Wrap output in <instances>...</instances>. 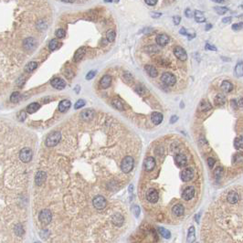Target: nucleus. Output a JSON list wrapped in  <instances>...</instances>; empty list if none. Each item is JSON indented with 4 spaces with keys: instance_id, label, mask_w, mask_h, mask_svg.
I'll return each instance as SVG.
<instances>
[{
    "instance_id": "obj_13",
    "label": "nucleus",
    "mask_w": 243,
    "mask_h": 243,
    "mask_svg": "<svg viewBox=\"0 0 243 243\" xmlns=\"http://www.w3.org/2000/svg\"><path fill=\"white\" fill-rule=\"evenodd\" d=\"M50 83H51V86H52L53 88L57 89V90H62V89H64L65 86H66L65 81H64L63 80L60 79V78H55V79H53V80H51Z\"/></svg>"
},
{
    "instance_id": "obj_45",
    "label": "nucleus",
    "mask_w": 243,
    "mask_h": 243,
    "mask_svg": "<svg viewBox=\"0 0 243 243\" xmlns=\"http://www.w3.org/2000/svg\"><path fill=\"white\" fill-rule=\"evenodd\" d=\"M65 35H66V32H65L64 29H62V28L57 29V31H56V37H58L59 39H62V38L65 37Z\"/></svg>"
},
{
    "instance_id": "obj_14",
    "label": "nucleus",
    "mask_w": 243,
    "mask_h": 243,
    "mask_svg": "<svg viewBox=\"0 0 243 243\" xmlns=\"http://www.w3.org/2000/svg\"><path fill=\"white\" fill-rule=\"evenodd\" d=\"M46 178H47V174L44 171H39L36 175L35 183H36L37 185H41L43 183L46 181Z\"/></svg>"
},
{
    "instance_id": "obj_40",
    "label": "nucleus",
    "mask_w": 243,
    "mask_h": 243,
    "mask_svg": "<svg viewBox=\"0 0 243 243\" xmlns=\"http://www.w3.org/2000/svg\"><path fill=\"white\" fill-rule=\"evenodd\" d=\"M234 145H235V148L236 149H241L242 148L243 142H242V137H239V138H236L235 139V142H234Z\"/></svg>"
},
{
    "instance_id": "obj_43",
    "label": "nucleus",
    "mask_w": 243,
    "mask_h": 243,
    "mask_svg": "<svg viewBox=\"0 0 243 243\" xmlns=\"http://www.w3.org/2000/svg\"><path fill=\"white\" fill-rule=\"evenodd\" d=\"M84 105H85V101L80 99V100H78L77 101V103L74 105V108H75V110H77V109H80V108L83 107Z\"/></svg>"
},
{
    "instance_id": "obj_58",
    "label": "nucleus",
    "mask_w": 243,
    "mask_h": 243,
    "mask_svg": "<svg viewBox=\"0 0 243 243\" xmlns=\"http://www.w3.org/2000/svg\"><path fill=\"white\" fill-rule=\"evenodd\" d=\"M178 120V117L177 115H173V116L171 117V119H170V122H171V123H175Z\"/></svg>"
},
{
    "instance_id": "obj_51",
    "label": "nucleus",
    "mask_w": 243,
    "mask_h": 243,
    "mask_svg": "<svg viewBox=\"0 0 243 243\" xmlns=\"http://www.w3.org/2000/svg\"><path fill=\"white\" fill-rule=\"evenodd\" d=\"M207 165H208V166H209L210 168H212L213 166L215 165V159L212 158V157H209V158L207 159Z\"/></svg>"
},
{
    "instance_id": "obj_30",
    "label": "nucleus",
    "mask_w": 243,
    "mask_h": 243,
    "mask_svg": "<svg viewBox=\"0 0 243 243\" xmlns=\"http://www.w3.org/2000/svg\"><path fill=\"white\" fill-rule=\"evenodd\" d=\"M226 103V97L223 94H218L215 98V103L219 106L224 105Z\"/></svg>"
},
{
    "instance_id": "obj_2",
    "label": "nucleus",
    "mask_w": 243,
    "mask_h": 243,
    "mask_svg": "<svg viewBox=\"0 0 243 243\" xmlns=\"http://www.w3.org/2000/svg\"><path fill=\"white\" fill-rule=\"evenodd\" d=\"M133 168V158L132 156H126L122 159L121 163V171L125 174L130 173Z\"/></svg>"
},
{
    "instance_id": "obj_31",
    "label": "nucleus",
    "mask_w": 243,
    "mask_h": 243,
    "mask_svg": "<svg viewBox=\"0 0 243 243\" xmlns=\"http://www.w3.org/2000/svg\"><path fill=\"white\" fill-rule=\"evenodd\" d=\"M39 107H40V105H39V103H33L29 104V105L27 107V111H28V114H34V113H36V112L39 109Z\"/></svg>"
},
{
    "instance_id": "obj_62",
    "label": "nucleus",
    "mask_w": 243,
    "mask_h": 243,
    "mask_svg": "<svg viewBox=\"0 0 243 243\" xmlns=\"http://www.w3.org/2000/svg\"><path fill=\"white\" fill-rule=\"evenodd\" d=\"M199 216H200V215H199V214H197V215H196V222H197V223H198V222H199Z\"/></svg>"
},
{
    "instance_id": "obj_46",
    "label": "nucleus",
    "mask_w": 243,
    "mask_h": 243,
    "mask_svg": "<svg viewBox=\"0 0 243 243\" xmlns=\"http://www.w3.org/2000/svg\"><path fill=\"white\" fill-rule=\"evenodd\" d=\"M132 210H133V214L135 215V217H138V216H139V214H140V207H139L137 205H134V206H133V207H132Z\"/></svg>"
},
{
    "instance_id": "obj_12",
    "label": "nucleus",
    "mask_w": 243,
    "mask_h": 243,
    "mask_svg": "<svg viewBox=\"0 0 243 243\" xmlns=\"http://www.w3.org/2000/svg\"><path fill=\"white\" fill-rule=\"evenodd\" d=\"M195 196V189L193 186H187L182 193V197L185 200H190Z\"/></svg>"
},
{
    "instance_id": "obj_15",
    "label": "nucleus",
    "mask_w": 243,
    "mask_h": 243,
    "mask_svg": "<svg viewBox=\"0 0 243 243\" xmlns=\"http://www.w3.org/2000/svg\"><path fill=\"white\" fill-rule=\"evenodd\" d=\"M111 83H112V77L110 75H104L100 80V85L103 89H107L108 87H110Z\"/></svg>"
},
{
    "instance_id": "obj_22",
    "label": "nucleus",
    "mask_w": 243,
    "mask_h": 243,
    "mask_svg": "<svg viewBox=\"0 0 243 243\" xmlns=\"http://www.w3.org/2000/svg\"><path fill=\"white\" fill-rule=\"evenodd\" d=\"M151 120L153 121V123L155 124H160L162 121H163V115L162 114L160 113H157V112H155L151 114Z\"/></svg>"
},
{
    "instance_id": "obj_11",
    "label": "nucleus",
    "mask_w": 243,
    "mask_h": 243,
    "mask_svg": "<svg viewBox=\"0 0 243 243\" xmlns=\"http://www.w3.org/2000/svg\"><path fill=\"white\" fill-rule=\"evenodd\" d=\"M176 165L179 167H185L187 164V158L184 154H178L175 156Z\"/></svg>"
},
{
    "instance_id": "obj_41",
    "label": "nucleus",
    "mask_w": 243,
    "mask_h": 243,
    "mask_svg": "<svg viewBox=\"0 0 243 243\" xmlns=\"http://www.w3.org/2000/svg\"><path fill=\"white\" fill-rule=\"evenodd\" d=\"M229 9L226 6H216L215 7V11L219 14V15H224Z\"/></svg>"
},
{
    "instance_id": "obj_42",
    "label": "nucleus",
    "mask_w": 243,
    "mask_h": 243,
    "mask_svg": "<svg viewBox=\"0 0 243 243\" xmlns=\"http://www.w3.org/2000/svg\"><path fill=\"white\" fill-rule=\"evenodd\" d=\"M222 174H223V169L221 168V167H217L216 168V170H215V173H214V175H215V178L219 180L221 177H222Z\"/></svg>"
},
{
    "instance_id": "obj_35",
    "label": "nucleus",
    "mask_w": 243,
    "mask_h": 243,
    "mask_svg": "<svg viewBox=\"0 0 243 243\" xmlns=\"http://www.w3.org/2000/svg\"><path fill=\"white\" fill-rule=\"evenodd\" d=\"M158 231L159 233L161 234V236H163L165 239H169L171 237V233L168 230L166 229H164V228H159L158 229Z\"/></svg>"
},
{
    "instance_id": "obj_23",
    "label": "nucleus",
    "mask_w": 243,
    "mask_h": 243,
    "mask_svg": "<svg viewBox=\"0 0 243 243\" xmlns=\"http://www.w3.org/2000/svg\"><path fill=\"white\" fill-rule=\"evenodd\" d=\"M172 211H173V213H174L175 216H177V217H180V216H182L183 214H184V212H185V208H184L183 205H181V204H177V205L174 206Z\"/></svg>"
},
{
    "instance_id": "obj_59",
    "label": "nucleus",
    "mask_w": 243,
    "mask_h": 243,
    "mask_svg": "<svg viewBox=\"0 0 243 243\" xmlns=\"http://www.w3.org/2000/svg\"><path fill=\"white\" fill-rule=\"evenodd\" d=\"M231 21V17H224V18H222V22L223 23H229V22H230Z\"/></svg>"
},
{
    "instance_id": "obj_34",
    "label": "nucleus",
    "mask_w": 243,
    "mask_h": 243,
    "mask_svg": "<svg viewBox=\"0 0 243 243\" xmlns=\"http://www.w3.org/2000/svg\"><path fill=\"white\" fill-rule=\"evenodd\" d=\"M112 105H113L115 109H117V110H119V111H122V110H123V104H122V103H121L120 100H117V99L113 100V102H112Z\"/></svg>"
},
{
    "instance_id": "obj_39",
    "label": "nucleus",
    "mask_w": 243,
    "mask_h": 243,
    "mask_svg": "<svg viewBox=\"0 0 243 243\" xmlns=\"http://www.w3.org/2000/svg\"><path fill=\"white\" fill-rule=\"evenodd\" d=\"M59 41L57 39H52L50 41V44H49V48L50 50H55L58 47H59Z\"/></svg>"
},
{
    "instance_id": "obj_57",
    "label": "nucleus",
    "mask_w": 243,
    "mask_h": 243,
    "mask_svg": "<svg viewBox=\"0 0 243 243\" xmlns=\"http://www.w3.org/2000/svg\"><path fill=\"white\" fill-rule=\"evenodd\" d=\"M205 49H206V50H217V49H216L215 47L211 46L210 44H207L206 47H205Z\"/></svg>"
},
{
    "instance_id": "obj_7",
    "label": "nucleus",
    "mask_w": 243,
    "mask_h": 243,
    "mask_svg": "<svg viewBox=\"0 0 243 243\" xmlns=\"http://www.w3.org/2000/svg\"><path fill=\"white\" fill-rule=\"evenodd\" d=\"M145 196H146V199L151 203H156L159 198L158 192L155 188H150L149 190H147Z\"/></svg>"
},
{
    "instance_id": "obj_20",
    "label": "nucleus",
    "mask_w": 243,
    "mask_h": 243,
    "mask_svg": "<svg viewBox=\"0 0 243 243\" xmlns=\"http://www.w3.org/2000/svg\"><path fill=\"white\" fill-rule=\"evenodd\" d=\"M169 42V37L166 34H161L156 38V43L160 46H165Z\"/></svg>"
},
{
    "instance_id": "obj_25",
    "label": "nucleus",
    "mask_w": 243,
    "mask_h": 243,
    "mask_svg": "<svg viewBox=\"0 0 243 243\" xmlns=\"http://www.w3.org/2000/svg\"><path fill=\"white\" fill-rule=\"evenodd\" d=\"M70 105H71V103H70V102L69 100H63V101H61L60 104H59V110L61 113H64V112H66L67 110L69 109Z\"/></svg>"
},
{
    "instance_id": "obj_56",
    "label": "nucleus",
    "mask_w": 243,
    "mask_h": 243,
    "mask_svg": "<svg viewBox=\"0 0 243 243\" xmlns=\"http://www.w3.org/2000/svg\"><path fill=\"white\" fill-rule=\"evenodd\" d=\"M145 3H146L147 5H149V6H155V5H156L157 1H156V0H155V1H151V0H146V1H145Z\"/></svg>"
},
{
    "instance_id": "obj_8",
    "label": "nucleus",
    "mask_w": 243,
    "mask_h": 243,
    "mask_svg": "<svg viewBox=\"0 0 243 243\" xmlns=\"http://www.w3.org/2000/svg\"><path fill=\"white\" fill-rule=\"evenodd\" d=\"M193 177H194V171L190 167L184 169L182 172L180 173V178H181L182 181H184V182H188V181L192 180Z\"/></svg>"
},
{
    "instance_id": "obj_1",
    "label": "nucleus",
    "mask_w": 243,
    "mask_h": 243,
    "mask_svg": "<svg viewBox=\"0 0 243 243\" xmlns=\"http://www.w3.org/2000/svg\"><path fill=\"white\" fill-rule=\"evenodd\" d=\"M61 139V133L60 132H53L50 133L46 139V145L49 147L56 146Z\"/></svg>"
},
{
    "instance_id": "obj_63",
    "label": "nucleus",
    "mask_w": 243,
    "mask_h": 243,
    "mask_svg": "<svg viewBox=\"0 0 243 243\" xmlns=\"http://www.w3.org/2000/svg\"><path fill=\"white\" fill-rule=\"evenodd\" d=\"M240 106L241 107L242 106V98H241V100H240Z\"/></svg>"
},
{
    "instance_id": "obj_6",
    "label": "nucleus",
    "mask_w": 243,
    "mask_h": 243,
    "mask_svg": "<svg viewBox=\"0 0 243 243\" xmlns=\"http://www.w3.org/2000/svg\"><path fill=\"white\" fill-rule=\"evenodd\" d=\"M92 204L94 206L95 208L97 209H103L106 205H107V202H106V199L103 196H96L93 200H92Z\"/></svg>"
},
{
    "instance_id": "obj_47",
    "label": "nucleus",
    "mask_w": 243,
    "mask_h": 243,
    "mask_svg": "<svg viewBox=\"0 0 243 243\" xmlns=\"http://www.w3.org/2000/svg\"><path fill=\"white\" fill-rule=\"evenodd\" d=\"M95 75H96V71H95V70H91V71H89L88 74L86 75V80H92Z\"/></svg>"
},
{
    "instance_id": "obj_49",
    "label": "nucleus",
    "mask_w": 243,
    "mask_h": 243,
    "mask_svg": "<svg viewBox=\"0 0 243 243\" xmlns=\"http://www.w3.org/2000/svg\"><path fill=\"white\" fill-rule=\"evenodd\" d=\"M180 34H183V35H186L187 37H188V39H191L192 38H195L194 36H192V35H190V34H188L187 32H186V30L184 28H182L181 29H180Z\"/></svg>"
},
{
    "instance_id": "obj_38",
    "label": "nucleus",
    "mask_w": 243,
    "mask_h": 243,
    "mask_svg": "<svg viewBox=\"0 0 243 243\" xmlns=\"http://www.w3.org/2000/svg\"><path fill=\"white\" fill-rule=\"evenodd\" d=\"M20 97H21L20 93L18 92H15L14 93H12V95L10 97V101L12 103H18L20 100Z\"/></svg>"
},
{
    "instance_id": "obj_53",
    "label": "nucleus",
    "mask_w": 243,
    "mask_h": 243,
    "mask_svg": "<svg viewBox=\"0 0 243 243\" xmlns=\"http://www.w3.org/2000/svg\"><path fill=\"white\" fill-rule=\"evenodd\" d=\"M173 21H174L175 25H178L180 23V21H181V17H178V16H176V17H173Z\"/></svg>"
},
{
    "instance_id": "obj_29",
    "label": "nucleus",
    "mask_w": 243,
    "mask_h": 243,
    "mask_svg": "<svg viewBox=\"0 0 243 243\" xmlns=\"http://www.w3.org/2000/svg\"><path fill=\"white\" fill-rule=\"evenodd\" d=\"M84 54H85V48H80V49L76 51V53H75V55H74V61H80L82 58H83Z\"/></svg>"
},
{
    "instance_id": "obj_24",
    "label": "nucleus",
    "mask_w": 243,
    "mask_h": 243,
    "mask_svg": "<svg viewBox=\"0 0 243 243\" xmlns=\"http://www.w3.org/2000/svg\"><path fill=\"white\" fill-rule=\"evenodd\" d=\"M195 240H196V230H195V228L192 226L188 230L186 241H187V243H193L195 241Z\"/></svg>"
},
{
    "instance_id": "obj_54",
    "label": "nucleus",
    "mask_w": 243,
    "mask_h": 243,
    "mask_svg": "<svg viewBox=\"0 0 243 243\" xmlns=\"http://www.w3.org/2000/svg\"><path fill=\"white\" fill-rule=\"evenodd\" d=\"M185 14L187 17H192V11L190 10V8H186L185 11Z\"/></svg>"
},
{
    "instance_id": "obj_10",
    "label": "nucleus",
    "mask_w": 243,
    "mask_h": 243,
    "mask_svg": "<svg viewBox=\"0 0 243 243\" xmlns=\"http://www.w3.org/2000/svg\"><path fill=\"white\" fill-rule=\"evenodd\" d=\"M144 167L145 169V171L147 172H151L152 170H154V168L155 167V160L154 157L149 156L147 157L144 162Z\"/></svg>"
},
{
    "instance_id": "obj_17",
    "label": "nucleus",
    "mask_w": 243,
    "mask_h": 243,
    "mask_svg": "<svg viewBox=\"0 0 243 243\" xmlns=\"http://www.w3.org/2000/svg\"><path fill=\"white\" fill-rule=\"evenodd\" d=\"M80 118L84 121H89L91 119H92V117L94 116V112L92 110H90V109H87V110H84L83 112L80 113Z\"/></svg>"
},
{
    "instance_id": "obj_48",
    "label": "nucleus",
    "mask_w": 243,
    "mask_h": 243,
    "mask_svg": "<svg viewBox=\"0 0 243 243\" xmlns=\"http://www.w3.org/2000/svg\"><path fill=\"white\" fill-rule=\"evenodd\" d=\"M26 116H27V115H26V113H25V112H20V113L18 114V115H17V117H18L17 119H18V121H22L26 119Z\"/></svg>"
},
{
    "instance_id": "obj_28",
    "label": "nucleus",
    "mask_w": 243,
    "mask_h": 243,
    "mask_svg": "<svg viewBox=\"0 0 243 243\" xmlns=\"http://www.w3.org/2000/svg\"><path fill=\"white\" fill-rule=\"evenodd\" d=\"M221 89L224 92H230L233 90V85L230 81L224 80L221 84Z\"/></svg>"
},
{
    "instance_id": "obj_19",
    "label": "nucleus",
    "mask_w": 243,
    "mask_h": 243,
    "mask_svg": "<svg viewBox=\"0 0 243 243\" xmlns=\"http://www.w3.org/2000/svg\"><path fill=\"white\" fill-rule=\"evenodd\" d=\"M36 47V40L33 38H28L24 40V48L27 50H31Z\"/></svg>"
},
{
    "instance_id": "obj_9",
    "label": "nucleus",
    "mask_w": 243,
    "mask_h": 243,
    "mask_svg": "<svg viewBox=\"0 0 243 243\" xmlns=\"http://www.w3.org/2000/svg\"><path fill=\"white\" fill-rule=\"evenodd\" d=\"M174 54H175V56H176L178 60H180V61H186V59H187L186 52H185V50L183 49L182 47L177 46V47L174 49Z\"/></svg>"
},
{
    "instance_id": "obj_16",
    "label": "nucleus",
    "mask_w": 243,
    "mask_h": 243,
    "mask_svg": "<svg viewBox=\"0 0 243 243\" xmlns=\"http://www.w3.org/2000/svg\"><path fill=\"white\" fill-rule=\"evenodd\" d=\"M227 199L230 204H236L240 200V195L235 191H230L227 196Z\"/></svg>"
},
{
    "instance_id": "obj_52",
    "label": "nucleus",
    "mask_w": 243,
    "mask_h": 243,
    "mask_svg": "<svg viewBox=\"0 0 243 243\" xmlns=\"http://www.w3.org/2000/svg\"><path fill=\"white\" fill-rule=\"evenodd\" d=\"M124 78H125V80H127L128 81H132V80H133V76H132L131 73H129V72H125V73H124Z\"/></svg>"
},
{
    "instance_id": "obj_36",
    "label": "nucleus",
    "mask_w": 243,
    "mask_h": 243,
    "mask_svg": "<svg viewBox=\"0 0 243 243\" xmlns=\"http://www.w3.org/2000/svg\"><path fill=\"white\" fill-rule=\"evenodd\" d=\"M115 37H116V34L114 30H109L106 34V38L109 42H114L115 39Z\"/></svg>"
},
{
    "instance_id": "obj_26",
    "label": "nucleus",
    "mask_w": 243,
    "mask_h": 243,
    "mask_svg": "<svg viewBox=\"0 0 243 243\" xmlns=\"http://www.w3.org/2000/svg\"><path fill=\"white\" fill-rule=\"evenodd\" d=\"M198 109L201 112H207V111H209V110L212 109V105L208 102H207V101H202L200 103V104H199Z\"/></svg>"
},
{
    "instance_id": "obj_21",
    "label": "nucleus",
    "mask_w": 243,
    "mask_h": 243,
    "mask_svg": "<svg viewBox=\"0 0 243 243\" xmlns=\"http://www.w3.org/2000/svg\"><path fill=\"white\" fill-rule=\"evenodd\" d=\"M144 69H145V71L147 72V74L150 76V77H152V78H155L156 76H157V69H156V68L155 67H154V66H152V65H145V67H144Z\"/></svg>"
},
{
    "instance_id": "obj_61",
    "label": "nucleus",
    "mask_w": 243,
    "mask_h": 243,
    "mask_svg": "<svg viewBox=\"0 0 243 243\" xmlns=\"http://www.w3.org/2000/svg\"><path fill=\"white\" fill-rule=\"evenodd\" d=\"M212 28V26H211L210 24H208V25L206 26V29H207V30H209V28Z\"/></svg>"
},
{
    "instance_id": "obj_4",
    "label": "nucleus",
    "mask_w": 243,
    "mask_h": 243,
    "mask_svg": "<svg viewBox=\"0 0 243 243\" xmlns=\"http://www.w3.org/2000/svg\"><path fill=\"white\" fill-rule=\"evenodd\" d=\"M39 221L44 224V225H48L50 223L51 219H52V214L49 209H43L40 211L39 216Z\"/></svg>"
},
{
    "instance_id": "obj_3",
    "label": "nucleus",
    "mask_w": 243,
    "mask_h": 243,
    "mask_svg": "<svg viewBox=\"0 0 243 243\" xmlns=\"http://www.w3.org/2000/svg\"><path fill=\"white\" fill-rule=\"evenodd\" d=\"M32 155H33V154H32L31 149L28 148V147H25V148H23V149L20 151V153H19V159H20L23 163H28V162L31 161V159H32Z\"/></svg>"
},
{
    "instance_id": "obj_60",
    "label": "nucleus",
    "mask_w": 243,
    "mask_h": 243,
    "mask_svg": "<svg viewBox=\"0 0 243 243\" xmlns=\"http://www.w3.org/2000/svg\"><path fill=\"white\" fill-rule=\"evenodd\" d=\"M133 185H130V186H129V192H130V194H132V193H133Z\"/></svg>"
},
{
    "instance_id": "obj_44",
    "label": "nucleus",
    "mask_w": 243,
    "mask_h": 243,
    "mask_svg": "<svg viewBox=\"0 0 243 243\" xmlns=\"http://www.w3.org/2000/svg\"><path fill=\"white\" fill-rule=\"evenodd\" d=\"M135 92L138 93V94H140V95H142V94H144V88L141 85V84H138V85H136L135 86Z\"/></svg>"
},
{
    "instance_id": "obj_55",
    "label": "nucleus",
    "mask_w": 243,
    "mask_h": 243,
    "mask_svg": "<svg viewBox=\"0 0 243 243\" xmlns=\"http://www.w3.org/2000/svg\"><path fill=\"white\" fill-rule=\"evenodd\" d=\"M161 13H155V12H152L151 13V17H154V18H157V17H161Z\"/></svg>"
},
{
    "instance_id": "obj_27",
    "label": "nucleus",
    "mask_w": 243,
    "mask_h": 243,
    "mask_svg": "<svg viewBox=\"0 0 243 243\" xmlns=\"http://www.w3.org/2000/svg\"><path fill=\"white\" fill-rule=\"evenodd\" d=\"M194 17H195L196 21L198 22V23H202V22L206 21V18H205V17L203 15V12L199 11V10H196L194 12Z\"/></svg>"
},
{
    "instance_id": "obj_50",
    "label": "nucleus",
    "mask_w": 243,
    "mask_h": 243,
    "mask_svg": "<svg viewBox=\"0 0 243 243\" xmlns=\"http://www.w3.org/2000/svg\"><path fill=\"white\" fill-rule=\"evenodd\" d=\"M241 28H242V23H239V24L232 25V29L233 30H240Z\"/></svg>"
},
{
    "instance_id": "obj_37",
    "label": "nucleus",
    "mask_w": 243,
    "mask_h": 243,
    "mask_svg": "<svg viewBox=\"0 0 243 243\" xmlns=\"http://www.w3.org/2000/svg\"><path fill=\"white\" fill-rule=\"evenodd\" d=\"M15 230V233H16L17 236H22L23 233H24V229H23L21 224H17L15 226V230Z\"/></svg>"
},
{
    "instance_id": "obj_18",
    "label": "nucleus",
    "mask_w": 243,
    "mask_h": 243,
    "mask_svg": "<svg viewBox=\"0 0 243 243\" xmlns=\"http://www.w3.org/2000/svg\"><path fill=\"white\" fill-rule=\"evenodd\" d=\"M112 221L113 223L117 226V227H121V225L123 224V221H124V219L122 217V215L120 214V213H115L113 218H112Z\"/></svg>"
},
{
    "instance_id": "obj_32",
    "label": "nucleus",
    "mask_w": 243,
    "mask_h": 243,
    "mask_svg": "<svg viewBox=\"0 0 243 243\" xmlns=\"http://www.w3.org/2000/svg\"><path fill=\"white\" fill-rule=\"evenodd\" d=\"M37 67H38L37 62H35V61H31V62H29V63L27 64V66H26V68H25V70H26L27 72H32Z\"/></svg>"
},
{
    "instance_id": "obj_5",
    "label": "nucleus",
    "mask_w": 243,
    "mask_h": 243,
    "mask_svg": "<svg viewBox=\"0 0 243 243\" xmlns=\"http://www.w3.org/2000/svg\"><path fill=\"white\" fill-rule=\"evenodd\" d=\"M161 80H162L163 83H165V84L167 85V86H173V85L176 83L177 79H176V77H175L172 73H170V72H166V73H164V74L162 75V77H161Z\"/></svg>"
},
{
    "instance_id": "obj_33",
    "label": "nucleus",
    "mask_w": 243,
    "mask_h": 243,
    "mask_svg": "<svg viewBox=\"0 0 243 243\" xmlns=\"http://www.w3.org/2000/svg\"><path fill=\"white\" fill-rule=\"evenodd\" d=\"M242 73H243L242 62L240 61V62L236 65V67H235V75H236L237 77H241V76H242Z\"/></svg>"
}]
</instances>
